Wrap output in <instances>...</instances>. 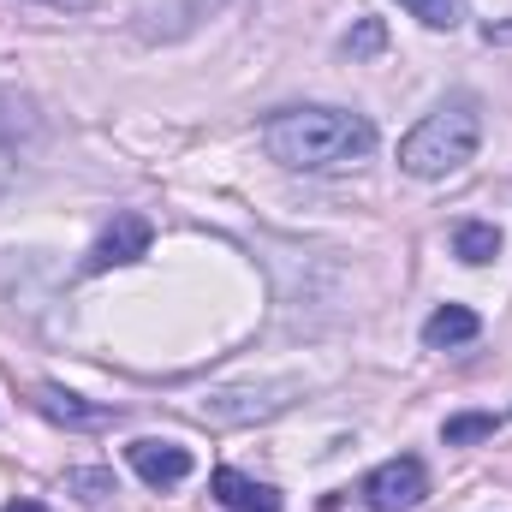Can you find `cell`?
<instances>
[{
  "instance_id": "cell-9",
  "label": "cell",
  "mask_w": 512,
  "mask_h": 512,
  "mask_svg": "<svg viewBox=\"0 0 512 512\" xmlns=\"http://www.w3.org/2000/svg\"><path fill=\"white\" fill-rule=\"evenodd\" d=\"M477 334H483V316H477V310H465V304H441V310L423 322V346H429V352L465 346V340H477Z\"/></svg>"
},
{
  "instance_id": "cell-3",
  "label": "cell",
  "mask_w": 512,
  "mask_h": 512,
  "mask_svg": "<svg viewBox=\"0 0 512 512\" xmlns=\"http://www.w3.org/2000/svg\"><path fill=\"white\" fill-rule=\"evenodd\" d=\"M292 399H298V382L227 387V393H209V399L197 405V417H203V423H215V429H239V423H262V417L286 411Z\"/></svg>"
},
{
  "instance_id": "cell-5",
  "label": "cell",
  "mask_w": 512,
  "mask_h": 512,
  "mask_svg": "<svg viewBox=\"0 0 512 512\" xmlns=\"http://www.w3.org/2000/svg\"><path fill=\"white\" fill-rule=\"evenodd\" d=\"M149 239H155V227L143 221V215H114V227L90 245V256H84V274H108V268H126V262H137V256H149Z\"/></svg>"
},
{
  "instance_id": "cell-13",
  "label": "cell",
  "mask_w": 512,
  "mask_h": 512,
  "mask_svg": "<svg viewBox=\"0 0 512 512\" xmlns=\"http://www.w3.org/2000/svg\"><path fill=\"white\" fill-rule=\"evenodd\" d=\"M495 429H501V417H495V411H459V417H447L441 441H447V447H471V441H489Z\"/></svg>"
},
{
  "instance_id": "cell-15",
  "label": "cell",
  "mask_w": 512,
  "mask_h": 512,
  "mask_svg": "<svg viewBox=\"0 0 512 512\" xmlns=\"http://www.w3.org/2000/svg\"><path fill=\"white\" fill-rule=\"evenodd\" d=\"M483 36H489V42H512V24H489Z\"/></svg>"
},
{
  "instance_id": "cell-4",
  "label": "cell",
  "mask_w": 512,
  "mask_h": 512,
  "mask_svg": "<svg viewBox=\"0 0 512 512\" xmlns=\"http://www.w3.org/2000/svg\"><path fill=\"white\" fill-rule=\"evenodd\" d=\"M423 495H429L423 459H387V465H376V471L364 477L370 512H411V507H423Z\"/></svg>"
},
{
  "instance_id": "cell-14",
  "label": "cell",
  "mask_w": 512,
  "mask_h": 512,
  "mask_svg": "<svg viewBox=\"0 0 512 512\" xmlns=\"http://www.w3.org/2000/svg\"><path fill=\"white\" fill-rule=\"evenodd\" d=\"M382 48V24L376 18H364L358 24V36H346V54H376Z\"/></svg>"
},
{
  "instance_id": "cell-11",
  "label": "cell",
  "mask_w": 512,
  "mask_h": 512,
  "mask_svg": "<svg viewBox=\"0 0 512 512\" xmlns=\"http://www.w3.org/2000/svg\"><path fill=\"white\" fill-rule=\"evenodd\" d=\"M66 495H72L78 507H102V501L120 495V483H114L108 465H72V471H66Z\"/></svg>"
},
{
  "instance_id": "cell-6",
  "label": "cell",
  "mask_w": 512,
  "mask_h": 512,
  "mask_svg": "<svg viewBox=\"0 0 512 512\" xmlns=\"http://www.w3.org/2000/svg\"><path fill=\"white\" fill-rule=\"evenodd\" d=\"M131 471L149 483V489H179L185 477H191V447H179V441H155V435H143V441H131L126 447Z\"/></svg>"
},
{
  "instance_id": "cell-17",
  "label": "cell",
  "mask_w": 512,
  "mask_h": 512,
  "mask_svg": "<svg viewBox=\"0 0 512 512\" xmlns=\"http://www.w3.org/2000/svg\"><path fill=\"white\" fill-rule=\"evenodd\" d=\"M6 512H48V507H42V501H12Z\"/></svg>"
},
{
  "instance_id": "cell-10",
  "label": "cell",
  "mask_w": 512,
  "mask_h": 512,
  "mask_svg": "<svg viewBox=\"0 0 512 512\" xmlns=\"http://www.w3.org/2000/svg\"><path fill=\"white\" fill-rule=\"evenodd\" d=\"M453 256L471 262V268L495 262V256H501V227H495V221H459V227H453Z\"/></svg>"
},
{
  "instance_id": "cell-1",
  "label": "cell",
  "mask_w": 512,
  "mask_h": 512,
  "mask_svg": "<svg viewBox=\"0 0 512 512\" xmlns=\"http://www.w3.org/2000/svg\"><path fill=\"white\" fill-rule=\"evenodd\" d=\"M262 149L292 173H328L364 161L376 149V126L352 108H286L262 126Z\"/></svg>"
},
{
  "instance_id": "cell-2",
  "label": "cell",
  "mask_w": 512,
  "mask_h": 512,
  "mask_svg": "<svg viewBox=\"0 0 512 512\" xmlns=\"http://www.w3.org/2000/svg\"><path fill=\"white\" fill-rule=\"evenodd\" d=\"M477 143H483L477 102H441L435 114H423L399 137V167L411 179H447V173H459L477 155Z\"/></svg>"
},
{
  "instance_id": "cell-12",
  "label": "cell",
  "mask_w": 512,
  "mask_h": 512,
  "mask_svg": "<svg viewBox=\"0 0 512 512\" xmlns=\"http://www.w3.org/2000/svg\"><path fill=\"white\" fill-rule=\"evenodd\" d=\"M417 24H429V30H459L465 18H471V0H399Z\"/></svg>"
},
{
  "instance_id": "cell-7",
  "label": "cell",
  "mask_w": 512,
  "mask_h": 512,
  "mask_svg": "<svg viewBox=\"0 0 512 512\" xmlns=\"http://www.w3.org/2000/svg\"><path fill=\"white\" fill-rule=\"evenodd\" d=\"M36 411L48 423H66V429H96V423H114L120 417L114 405H84L78 393H66V387H54V382L36 387Z\"/></svg>"
},
{
  "instance_id": "cell-8",
  "label": "cell",
  "mask_w": 512,
  "mask_h": 512,
  "mask_svg": "<svg viewBox=\"0 0 512 512\" xmlns=\"http://www.w3.org/2000/svg\"><path fill=\"white\" fill-rule=\"evenodd\" d=\"M209 489H215V501L233 512H280V489H268V483H256L245 471H233V465H221L215 477H209Z\"/></svg>"
},
{
  "instance_id": "cell-16",
  "label": "cell",
  "mask_w": 512,
  "mask_h": 512,
  "mask_svg": "<svg viewBox=\"0 0 512 512\" xmlns=\"http://www.w3.org/2000/svg\"><path fill=\"white\" fill-rule=\"evenodd\" d=\"M42 6H60V12H84L90 0H42Z\"/></svg>"
}]
</instances>
